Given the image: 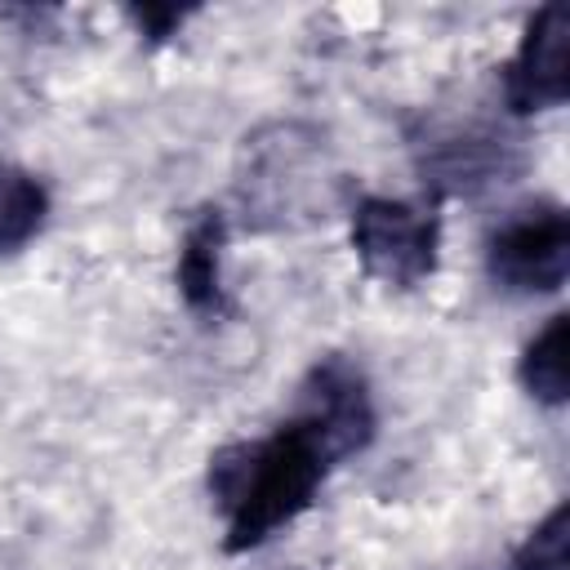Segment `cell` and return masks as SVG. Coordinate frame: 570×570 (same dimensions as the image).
<instances>
[{
    "label": "cell",
    "instance_id": "6da1fadb",
    "mask_svg": "<svg viewBox=\"0 0 570 570\" xmlns=\"http://www.w3.org/2000/svg\"><path fill=\"white\" fill-rule=\"evenodd\" d=\"M209 463V490L227 517V548L245 552L312 503L334 459L303 419H289L263 441L218 450Z\"/></svg>",
    "mask_w": 570,
    "mask_h": 570
},
{
    "label": "cell",
    "instance_id": "7a4b0ae2",
    "mask_svg": "<svg viewBox=\"0 0 570 570\" xmlns=\"http://www.w3.org/2000/svg\"><path fill=\"white\" fill-rule=\"evenodd\" d=\"M494 285L512 294H552L570 276V218L561 205L539 200L494 227L485 249Z\"/></svg>",
    "mask_w": 570,
    "mask_h": 570
},
{
    "label": "cell",
    "instance_id": "3957f363",
    "mask_svg": "<svg viewBox=\"0 0 570 570\" xmlns=\"http://www.w3.org/2000/svg\"><path fill=\"white\" fill-rule=\"evenodd\" d=\"M436 214L405 200H365L352 218V245L387 285H419L436 267Z\"/></svg>",
    "mask_w": 570,
    "mask_h": 570
},
{
    "label": "cell",
    "instance_id": "277c9868",
    "mask_svg": "<svg viewBox=\"0 0 570 570\" xmlns=\"http://www.w3.org/2000/svg\"><path fill=\"white\" fill-rule=\"evenodd\" d=\"M503 85H508L512 111H548L566 102L570 94V4L552 0L530 18L525 40L517 58L508 62Z\"/></svg>",
    "mask_w": 570,
    "mask_h": 570
},
{
    "label": "cell",
    "instance_id": "5b68a950",
    "mask_svg": "<svg viewBox=\"0 0 570 570\" xmlns=\"http://www.w3.org/2000/svg\"><path fill=\"white\" fill-rule=\"evenodd\" d=\"M298 419L325 441L330 459H343V454L361 450L374 432V410H370L365 379L343 361L316 365L312 379H307V401H303Z\"/></svg>",
    "mask_w": 570,
    "mask_h": 570
},
{
    "label": "cell",
    "instance_id": "8992f818",
    "mask_svg": "<svg viewBox=\"0 0 570 570\" xmlns=\"http://www.w3.org/2000/svg\"><path fill=\"white\" fill-rule=\"evenodd\" d=\"M521 383L543 405H561L570 392V316H552L521 356Z\"/></svg>",
    "mask_w": 570,
    "mask_h": 570
},
{
    "label": "cell",
    "instance_id": "52a82bcc",
    "mask_svg": "<svg viewBox=\"0 0 570 570\" xmlns=\"http://www.w3.org/2000/svg\"><path fill=\"white\" fill-rule=\"evenodd\" d=\"M45 214H49V196L40 178L0 160V254L22 249L45 227Z\"/></svg>",
    "mask_w": 570,
    "mask_h": 570
},
{
    "label": "cell",
    "instance_id": "ba28073f",
    "mask_svg": "<svg viewBox=\"0 0 570 570\" xmlns=\"http://www.w3.org/2000/svg\"><path fill=\"white\" fill-rule=\"evenodd\" d=\"M218 249H223V223L209 214L187 232L178 254V289L196 312L218 307Z\"/></svg>",
    "mask_w": 570,
    "mask_h": 570
},
{
    "label": "cell",
    "instance_id": "9c48e42d",
    "mask_svg": "<svg viewBox=\"0 0 570 570\" xmlns=\"http://www.w3.org/2000/svg\"><path fill=\"white\" fill-rule=\"evenodd\" d=\"M512 570H566V508H557L517 552Z\"/></svg>",
    "mask_w": 570,
    "mask_h": 570
}]
</instances>
